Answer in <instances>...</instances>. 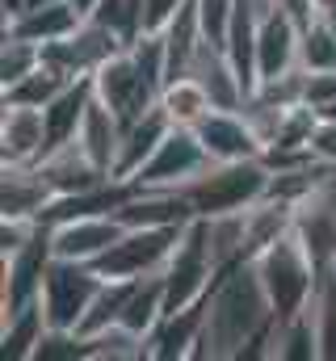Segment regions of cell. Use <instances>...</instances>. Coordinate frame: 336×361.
Returning a JSON list of instances; mask_svg holds the SVG:
<instances>
[{"label":"cell","instance_id":"6da1fadb","mask_svg":"<svg viewBox=\"0 0 336 361\" xmlns=\"http://www.w3.org/2000/svg\"><path fill=\"white\" fill-rule=\"evenodd\" d=\"M277 315L256 277L252 261H240L219 273L206 294V324L198 357H269L273 353Z\"/></svg>","mask_w":336,"mask_h":361},{"label":"cell","instance_id":"7a4b0ae2","mask_svg":"<svg viewBox=\"0 0 336 361\" xmlns=\"http://www.w3.org/2000/svg\"><path fill=\"white\" fill-rule=\"evenodd\" d=\"M252 265H256V277H260V286L269 294V307H273L277 324L294 319L299 311H307L316 290H320V281H324V269H320L316 252L307 248V240L299 235L294 223L269 248H260L252 257Z\"/></svg>","mask_w":336,"mask_h":361},{"label":"cell","instance_id":"3957f363","mask_svg":"<svg viewBox=\"0 0 336 361\" xmlns=\"http://www.w3.org/2000/svg\"><path fill=\"white\" fill-rule=\"evenodd\" d=\"M273 169L265 160H232V164H206L198 177L176 185V193L193 206L198 219H219V214H240L256 206L269 193Z\"/></svg>","mask_w":336,"mask_h":361},{"label":"cell","instance_id":"277c9868","mask_svg":"<svg viewBox=\"0 0 336 361\" xmlns=\"http://www.w3.org/2000/svg\"><path fill=\"white\" fill-rule=\"evenodd\" d=\"M219 261H215V244H210V219H193L172 257L164 265V311H185L193 302H202L215 281H219Z\"/></svg>","mask_w":336,"mask_h":361},{"label":"cell","instance_id":"5b68a950","mask_svg":"<svg viewBox=\"0 0 336 361\" xmlns=\"http://www.w3.org/2000/svg\"><path fill=\"white\" fill-rule=\"evenodd\" d=\"M185 227H126L122 240H114L92 265H97L101 277H118V281L164 273L168 257H172V248H176V240H181Z\"/></svg>","mask_w":336,"mask_h":361},{"label":"cell","instance_id":"8992f818","mask_svg":"<svg viewBox=\"0 0 336 361\" xmlns=\"http://www.w3.org/2000/svg\"><path fill=\"white\" fill-rule=\"evenodd\" d=\"M101 286H105V277L97 273V265L51 257L47 277H42V294H38L42 311H47V328H80Z\"/></svg>","mask_w":336,"mask_h":361},{"label":"cell","instance_id":"52a82bcc","mask_svg":"<svg viewBox=\"0 0 336 361\" xmlns=\"http://www.w3.org/2000/svg\"><path fill=\"white\" fill-rule=\"evenodd\" d=\"M92 92L122 118V126H131L135 118H143L148 109H156L160 105V85L139 68V59H135V51L131 47H122L118 55H109L97 72H92Z\"/></svg>","mask_w":336,"mask_h":361},{"label":"cell","instance_id":"ba28073f","mask_svg":"<svg viewBox=\"0 0 336 361\" xmlns=\"http://www.w3.org/2000/svg\"><path fill=\"white\" fill-rule=\"evenodd\" d=\"M299 47H303V17L286 0H265L260 25H256V76L260 85L273 76H286L299 68ZM256 85V89H260Z\"/></svg>","mask_w":336,"mask_h":361},{"label":"cell","instance_id":"9c48e42d","mask_svg":"<svg viewBox=\"0 0 336 361\" xmlns=\"http://www.w3.org/2000/svg\"><path fill=\"white\" fill-rule=\"evenodd\" d=\"M206 164H210V156H206L198 130L193 126H172L164 135V143L148 156V164L126 185H135V189H176L189 177H198Z\"/></svg>","mask_w":336,"mask_h":361},{"label":"cell","instance_id":"30bf717a","mask_svg":"<svg viewBox=\"0 0 336 361\" xmlns=\"http://www.w3.org/2000/svg\"><path fill=\"white\" fill-rule=\"evenodd\" d=\"M122 47H131L122 34H114L109 25H101V21H92V17H84L68 38H59V42H47V47H42V59H47L51 68H59L68 80H80V76H92V72H97L109 55H118Z\"/></svg>","mask_w":336,"mask_h":361},{"label":"cell","instance_id":"8fae6325","mask_svg":"<svg viewBox=\"0 0 336 361\" xmlns=\"http://www.w3.org/2000/svg\"><path fill=\"white\" fill-rule=\"evenodd\" d=\"M198 139L206 147V156L215 164H232V160H265V143L252 130L244 109H210L198 126Z\"/></svg>","mask_w":336,"mask_h":361},{"label":"cell","instance_id":"7c38bea8","mask_svg":"<svg viewBox=\"0 0 336 361\" xmlns=\"http://www.w3.org/2000/svg\"><path fill=\"white\" fill-rule=\"evenodd\" d=\"M126 223L118 214H76L51 223V252L59 261H97L114 240H122Z\"/></svg>","mask_w":336,"mask_h":361},{"label":"cell","instance_id":"4fadbf2b","mask_svg":"<svg viewBox=\"0 0 336 361\" xmlns=\"http://www.w3.org/2000/svg\"><path fill=\"white\" fill-rule=\"evenodd\" d=\"M0 152H4V164H38L47 156V118H42V109L4 101Z\"/></svg>","mask_w":336,"mask_h":361},{"label":"cell","instance_id":"5bb4252c","mask_svg":"<svg viewBox=\"0 0 336 361\" xmlns=\"http://www.w3.org/2000/svg\"><path fill=\"white\" fill-rule=\"evenodd\" d=\"M202 324H206V298L185 307V311H164V319L148 336V357L172 361V357H198L202 345Z\"/></svg>","mask_w":336,"mask_h":361},{"label":"cell","instance_id":"9a60e30c","mask_svg":"<svg viewBox=\"0 0 336 361\" xmlns=\"http://www.w3.org/2000/svg\"><path fill=\"white\" fill-rule=\"evenodd\" d=\"M55 202V189L47 185L38 164H4V219H47Z\"/></svg>","mask_w":336,"mask_h":361},{"label":"cell","instance_id":"2e32d148","mask_svg":"<svg viewBox=\"0 0 336 361\" xmlns=\"http://www.w3.org/2000/svg\"><path fill=\"white\" fill-rule=\"evenodd\" d=\"M172 130V118H168L164 109L156 105V109H148L143 118H135L126 130H122V147H118V160H114V180H131L143 164H148V156L164 143V135Z\"/></svg>","mask_w":336,"mask_h":361},{"label":"cell","instance_id":"e0dca14e","mask_svg":"<svg viewBox=\"0 0 336 361\" xmlns=\"http://www.w3.org/2000/svg\"><path fill=\"white\" fill-rule=\"evenodd\" d=\"M122 118L92 92L88 109H84V122H80V135L76 143L84 147V156L101 169V173H114V160H118V147H122Z\"/></svg>","mask_w":336,"mask_h":361},{"label":"cell","instance_id":"ac0fdd59","mask_svg":"<svg viewBox=\"0 0 336 361\" xmlns=\"http://www.w3.org/2000/svg\"><path fill=\"white\" fill-rule=\"evenodd\" d=\"M80 21L84 17L72 8V0H55V4H34V8H25V13H17L13 21H4V34H21V38L47 47V42L68 38Z\"/></svg>","mask_w":336,"mask_h":361},{"label":"cell","instance_id":"d6986e66","mask_svg":"<svg viewBox=\"0 0 336 361\" xmlns=\"http://www.w3.org/2000/svg\"><path fill=\"white\" fill-rule=\"evenodd\" d=\"M47 332V311H42V298L17 307L4 315V328H0V345H4V357L13 361H34V349Z\"/></svg>","mask_w":336,"mask_h":361},{"label":"cell","instance_id":"ffe728a7","mask_svg":"<svg viewBox=\"0 0 336 361\" xmlns=\"http://www.w3.org/2000/svg\"><path fill=\"white\" fill-rule=\"evenodd\" d=\"M303 17V47H299V68L307 72H324V68H336V25L332 13L311 4Z\"/></svg>","mask_w":336,"mask_h":361},{"label":"cell","instance_id":"44dd1931","mask_svg":"<svg viewBox=\"0 0 336 361\" xmlns=\"http://www.w3.org/2000/svg\"><path fill=\"white\" fill-rule=\"evenodd\" d=\"M160 109L172 118V126H198L215 109V101H210V92L198 76H176L160 92Z\"/></svg>","mask_w":336,"mask_h":361},{"label":"cell","instance_id":"7402d4cb","mask_svg":"<svg viewBox=\"0 0 336 361\" xmlns=\"http://www.w3.org/2000/svg\"><path fill=\"white\" fill-rule=\"evenodd\" d=\"M68 85H72V80H68L59 68H51V63L42 59L25 80H17V85H8V89H4V101H17V105H34V109H42L47 101H55Z\"/></svg>","mask_w":336,"mask_h":361},{"label":"cell","instance_id":"603a6c76","mask_svg":"<svg viewBox=\"0 0 336 361\" xmlns=\"http://www.w3.org/2000/svg\"><path fill=\"white\" fill-rule=\"evenodd\" d=\"M38 63H42V47L38 42H30L21 34H4V51H0V85L4 89L25 80Z\"/></svg>","mask_w":336,"mask_h":361},{"label":"cell","instance_id":"cb8c5ba5","mask_svg":"<svg viewBox=\"0 0 336 361\" xmlns=\"http://www.w3.org/2000/svg\"><path fill=\"white\" fill-rule=\"evenodd\" d=\"M311 307H316V332H320V361H336V277L332 273H324Z\"/></svg>","mask_w":336,"mask_h":361},{"label":"cell","instance_id":"d4e9b609","mask_svg":"<svg viewBox=\"0 0 336 361\" xmlns=\"http://www.w3.org/2000/svg\"><path fill=\"white\" fill-rule=\"evenodd\" d=\"M193 4H198V21H202V38L223 47L232 17H236V0H193Z\"/></svg>","mask_w":336,"mask_h":361},{"label":"cell","instance_id":"484cf974","mask_svg":"<svg viewBox=\"0 0 336 361\" xmlns=\"http://www.w3.org/2000/svg\"><path fill=\"white\" fill-rule=\"evenodd\" d=\"M336 97V68H324V72H307L303 68V101L307 105H328Z\"/></svg>","mask_w":336,"mask_h":361},{"label":"cell","instance_id":"4316f807","mask_svg":"<svg viewBox=\"0 0 336 361\" xmlns=\"http://www.w3.org/2000/svg\"><path fill=\"white\" fill-rule=\"evenodd\" d=\"M185 0H143V34H160L168 21L181 13Z\"/></svg>","mask_w":336,"mask_h":361},{"label":"cell","instance_id":"83f0119b","mask_svg":"<svg viewBox=\"0 0 336 361\" xmlns=\"http://www.w3.org/2000/svg\"><path fill=\"white\" fill-rule=\"evenodd\" d=\"M311 156L324 160V164H336V122L320 118L316 130H311Z\"/></svg>","mask_w":336,"mask_h":361},{"label":"cell","instance_id":"f1b7e54d","mask_svg":"<svg viewBox=\"0 0 336 361\" xmlns=\"http://www.w3.org/2000/svg\"><path fill=\"white\" fill-rule=\"evenodd\" d=\"M72 8H76L80 17H92V13L101 8V0H72Z\"/></svg>","mask_w":336,"mask_h":361},{"label":"cell","instance_id":"f546056e","mask_svg":"<svg viewBox=\"0 0 336 361\" xmlns=\"http://www.w3.org/2000/svg\"><path fill=\"white\" fill-rule=\"evenodd\" d=\"M316 114H320V118H328V122H336V97H332V101H328V105H320Z\"/></svg>","mask_w":336,"mask_h":361},{"label":"cell","instance_id":"4dcf8cb0","mask_svg":"<svg viewBox=\"0 0 336 361\" xmlns=\"http://www.w3.org/2000/svg\"><path fill=\"white\" fill-rule=\"evenodd\" d=\"M34 4H55V0H30V8H34Z\"/></svg>","mask_w":336,"mask_h":361}]
</instances>
